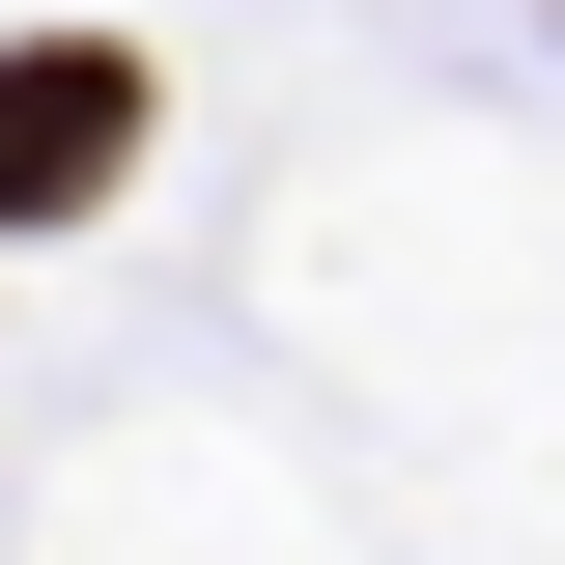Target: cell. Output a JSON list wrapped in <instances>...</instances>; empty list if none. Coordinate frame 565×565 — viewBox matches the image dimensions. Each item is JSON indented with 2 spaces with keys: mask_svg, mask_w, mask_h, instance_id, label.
Listing matches in <instances>:
<instances>
[{
  "mask_svg": "<svg viewBox=\"0 0 565 565\" xmlns=\"http://www.w3.org/2000/svg\"><path fill=\"white\" fill-rule=\"evenodd\" d=\"M141 170V57L114 29H29V57H0V226H85Z\"/></svg>",
  "mask_w": 565,
  "mask_h": 565,
  "instance_id": "6da1fadb",
  "label": "cell"
}]
</instances>
